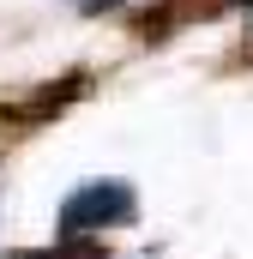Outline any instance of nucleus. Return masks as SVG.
Here are the masks:
<instances>
[{"label": "nucleus", "instance_id": "obj_2", "mask_svg": "<svg viewBox=\"0 0 253 259\" xmlns=\"http://www.w3.org/2000/svg\"><path fill=\"white\" fill-rule=\"evenodd\" d=\"M6 259H103L91 241H55V247H24V253H6Z\"/></svg>", "mask_w": 253, "mask_h": 259}, {"label": "nucleus", "instance_id": "obj_1", "mask_svg": "<svg viewBox=\"0 0 253 259\" xmlns=\"http://www.w3.org/2000/svg\"><path fill=\"white\" fill-rule=\"evenodd\" d=\"M139 217V193H133V181H85V187H72L61 199V217H55V229H61V241H97V235H109V229H126Z\"/></svg>", "mask_w": 253, "mask_h": 259}]
</instances>
